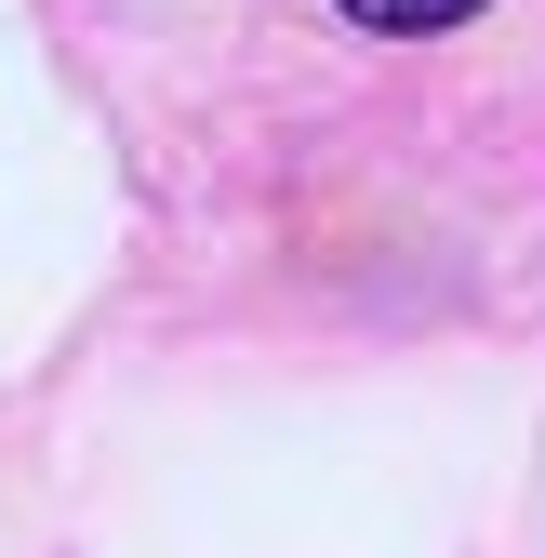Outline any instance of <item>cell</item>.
I'll use <instances>...</instances> for the list:
<instances>
[{
  "label": "cell",
  "mask_w": 545,
  "mask_h": 558,
  "mask_svg": "<svg viewBox=\"0 0 545 558\" xmlns=\"http://www.w3.org/2000/svg\"><path fill=\"white\" fill-rule=\"evenodd\" d=\"M360 27H386V40H426V27H465L480 0H347Z\"/></svg>",
  "instance_id": "1"
}]
</instances>
